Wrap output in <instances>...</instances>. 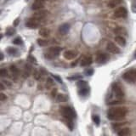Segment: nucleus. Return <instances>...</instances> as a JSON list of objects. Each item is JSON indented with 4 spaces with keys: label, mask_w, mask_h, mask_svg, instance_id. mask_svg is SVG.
<instances>
[{
    "label": "nucleus",
    "mask_w": 136,
    "mask_h": 136,
    "mask_svg": "<svg viewBox=\"0 0 136 136\" xmlns=\"http://www.w3.org/2000/svg\"><path fill=\"white\" fill-rule=\"evenodd\" d=\"M128 113V110L125 107H113L108 111L107 117L111 120L118 121L124 118Z\"/></svg>",
    "instance_id": "nucleus-1"
},
{
    "label": "nucleus",
    "mask_w": 136,
    "mask_h": 136,
    "mask_svg": "<svg viewBox=\"0 0 136 136\" xmlns=\"http://www.w3.org/2000/svg\"><path fill=\"white\" fill-rule=\"evenodd\" d=\"M61 113L65 117V119L73 120L76 117L75 111L70 106H62L61 107Z\"/></svg>",
    "instance_id": "nucleus-2"
},
{
    "label": "nucleus",
    "mask_w": 136,
    "mask_h": 136,
    "mask_svg": "<svg viewBox=\"0 0 136 136\" xmlns=\"http://www.w3.org/2000/svg\"><path fill=\"white\" fill-rule=\"evenodd\" d=\"M61 48L55 46V47H51L48 49V51L45 53L44 56L47 60H54L55 58H56L58 55H60L61 51Z\"/></svg>",
    "instance_id": "nucleus-3"
},
{
    "label": "nucleus",
    "mask_w": 136,
    "mask_h": 136,
    "mask_svg": "<svg viewBox=\"0 0 136 136\" xmlns=\"http://www.w3.org/2000/svg\"><path fill=\"white\" fill-rule=\"evenodd\" d=\"M123 79L128 83H135L136 82V69L130 70L123 74Z\"/></svg>",
    "instance_id": "nucleus-4"
},
{
    "label": "nucleus",
    "mask_w": 136,
    "mask_h": 136,
    "mask_svg": "<svg viewBox=\"0 0 136 136\" xmlns=\"http://www.w3.org/2000/svg\"><path fill=\"white\" fill-rule=\"evenodd\" d=\"M112 90H113V93H114V95H115V96L118 100H122L123 97H124V93H123L121 86H120L118 83H114L112 85Z\"/></svg>",
    "instance_id": "nucleus-5"
},
{
    "label": "nucleus",
    "mask_w": 136,
    "mask_h": 136,
    "mask_svg": "<svg viewBox=\"0 0 136 136\" xmlns=\"http://www.w3.org/2000/svg\"><path fill=\"white\" fill-rule=\"evenodd\" d=\"M114 16L116 18H124L127 16L128 15V11L125 8L123 7H120L118 9H117L114 11Z\"/></svg>",
    "instance_id": "nucleus-6"
},
{
    "label": "nucleus",
    "mask_w": 136,
    "mask_h": 136,
    "mask_svg": "<svg viewBox=\"0 0 136 136\" xmlns=\"http://www.w3.org/2000/svg\"><path fill=\"white\" fill-rule=\"evenodd\" d=\"M106 50L111 54H120L121 53V50H120L119 48L117 47L115 43H111V42H109V43H107Z\"/></svg>",
    "instance_id": "nucleus-7"
},
{
    "label": "nucleus",
    "mask_w": 136,
    "mask_h": 136,
    "mask_svg": "<svg viewBox=\"0 0 136 136\" xmlns=\"http://www.w3.org/2000/svg\"><path fill=\"white\" fill-rule=\"evenodd\" d=\"M47 15H48L47 11L41 10V9H40V10H37V12H35V13L32 15V18L37 20V21H39V20L44 19V18L47 16Z\"/></svg>",
    "instance_id": "nucleus-8"
},
{
    "label": "nucleus",
    "mask_w": 136,
    "mask_h": 136,
    "mask_svg": "<svg viewBox=\"0 0 136 136\" xmlns=\"http://www.w3.org/2000/svg\"><path fill=\"white\" fill-rule=\"evenodd\" d=\"M109 59H110V56H109L108 54L100 53V54H98L97 55L96 61L100 64H103V63H105L106 61H108V60Z\"/></svg>",
    "instance_id": "nucleus-9"
},
{
    "label": "nucleus",
    "mask_w": 136,
    "mask_h": 136,
    "mask_svg": "<svg viewBox=\"0 0 136 136\" xmlns=\"http://www.w3.org/2000/svg\"><path fill=\"white\" fill-rule=\"evenodd\" d=\"M92 61V57L90 55H83L81 59V61H80V66L81 67H88V66L91 65Z\"/></svg>",
    "instance_id": "nucleus-10"
},
{
    "label": "nucleus",
    "mask_w": 136,
    "mask_h": 136,
    "mask_svg": "<svg viewBox=\"0 0 136 136\" xmlns=\"http://www.w3.org/2000/svg\"><path fill=\"white\" fill-rule=\"evenodd\" d=\"M25 26L27 27H28V28H32V29H36L37 28V27H39V22L38 21H37V20L35 19H30L28 21L26 22Z\"/></svg>",
    "instance_id": "nucleus-11"
},
{
    "label": "nucleus",
    "mask_w": 136,
    "mask_h": 136,
    "mask_svg": "<svg viewBox=\"0 0 136 136\" xmlns=\"http://www.w3.org/2000/svg\"><path fill=\"white\" fill-rule=\"evenodd\" d=\"M77 52L75 50H67L63 53V56L66 60H73L77 57Z\"/></svg>",
    "instance_id": "nucleus-12"
},
{
    "label": "nucleus",
    "mask_w": 136,
    "mask_h": 136,
    "mask_svg": "<svg viewBox=\"0 0 136 136\" xmlns=\"http://www.w3.org/2000/svg\"><path fill=\"white\" fill-rule=\"evenodd\" d=\"M32 70H33L32 66L30 65V64H26V65L24 66V70H23V72H22L23 77H25V78L28 77L30 76V74H31V72H32Z\"/></svg>",
    "instance_id": "nucleus-13"
},
{
    "label": "nucleus",
    "mask_w": 136,
    "mask_h": 136,
    "mask_svg": "<svg viewBox=\"0 0 136 136\" xmlns=\"http://www.w3.org/2000/svg\"><path fill=\"white\" fill-rule=\"evenodd\" d=\"M70 28H71V26H70V24L68 23H65V24H62V25L61 26V27H59V32L61 34H62V35H65V34H67L68 32H69Z\"/></svg>",
    "instance_id": "nucleus-14"
},
{
    "label": "nucleus",
    "mask_w": 136,
    "mask_h": 136,
    "mask_svg": "<svg viewBox=\"0 0 136 136\" xmlns=\"http://www.w3.org/2000/svg\"><path fill=\"white\" fill-rule=\"evenodd\" d=\"M44 8V3L43 2H38V1H35L32 5V9L33 10H40V9H43Z\"/></svg>",
    "instance_id": "nucleus-15"
},
{
    "label": "nucleus",
    "mask_w": 136,
    "mask_h": 136,
    "mask_svg": "<svg viewBox=\"0 0 136 136\" xmlns=\"http://www.w3.org/2000/svg\"><path fill=\"white\" fill-rule=\"evenodd\" d=\"M131 134V130L129 128H123V129H120V130L117 132V135L118 136H128Z\"/></svg>",
    "instance_id": "nucleus-16"
},
{
    "label": "nucleus",
    "mask_w": 136,
    "mask_h": 136,
    "mask_svg": "<svg viewBox=\"0 0 136 136\" xmlns=\"http://www.w3.org/2000/svg\"><path fill=\"white\" fill-rule=\"evenodd\" d=\"M123 0H111L108 3V7L111 8V9H113V8H116L117 6H118L119 4H121L123 3Z\"/></svg>",
    "instance_id": "nucleus-17"
},
{
    "label": "nucleus",
    "mask_w": 136,
    "mask_h": 136,
    "mask_svg": "<svg viewBox=\"0 0 136 136\" xmlns=\"http://www.w3.org/2000/svg\"><path fill=\"white\" fill-rule=\"evenodd\" d=\"M39 35L41 36V37H47L49 36V34H50V30L49 28H46V27H43V28H41L39 31Z\"/></svg>",
    "instance_id": "nucleus-18"
},
{
    "label": "nucleus",
    "mask_w": 136,
    "mask_h": 136,
    "mask_svg": "<svg viewBox=\"0 0 136 136\" xmlns=\"http://www.w3.org/2000/svg\"><path fill=\"white\" fill-rule=\"evenodd\" d=\"M115 41H116V43H117V44H119L120 46L124 47L126 45V40L124 37H122V36H117V37H115Z\"/></svg>",
    "instance_id": "nucleus-19"
},
{
    "label": "nucleus",
    "mask_w": 136,
    "mask_h": 136,
    "mask_svg": "<svg viewBox=\"0 0 136 136\" xmlns=\"http://www.w3.org/2000/svg\"><path fill=\"white\" fill-rule=\"evenodd\" d=\"M114 31H115V33L117 34L118 36L123 37V35H127V32H126V30L124 28H123V27H117V28H116Z\"/></svg>",
    "instance_id": "nucleus-20"
},
{
    "label": "nucleus",
    "mask_w": 136,
    "mask_h": 136,
    "mask_svg": "<svg viewBox=\"0 0 136 136\" xmlns=\"http://www.w3.org/2000/svg\"><path fill=\"white\" fill-rule=\"evenodd\" d=\"M67 96L65 95H63V94H59V95H57L56 97V100L58 102H66L67 101Z\"/></svg>",
    "instance_id": "nucleus-21"
},
{
    "label": "nucleus",
    "mask_w": 136,
    "mask_h": 136,
    "mask_svg": "<svg viewBox=\"0 0 136 136\" xmlns=\"http://www.w3.org/2000/svg\"><path fill=\"white\" fill-rule=\"evenodd\" d=\"M7 52L10 55H14V56H15V55H18V49H15V48H13V47L8 48V49H7Z\"/></svg>",
    "instance_id": "nucleus-22"
},
{
    "label": "nucleus",
    "mask_w": 136,
    "mask_h": 136,
    "mask_svg": "<svg viewBox=\"0 0 136 136\" xmlns=\"http://www.w3.org/2000/svg\"><path fill=\"white\" fill-rule=\"evenodd\" d=\"M10 71L12 74H13L15 77H16V76L19 75V69L17 68V67L15 65H11L10 66Z\"/></svg>",
    "instance_id": "nucleus-23"
},
{
    "label": "nucleus",
    "mask_w": 136,
    "mask_h": 136,
    "mask_svg": "<svg viewBox=\"0 0 136 136\" xmlns=\"http://www.w3.org/2000/svg\"><path fill=\"white\" fill-rule=\"evenodd\" d=\"M42 72L41 71H39L38 70H34V72H33V77L35 79L37 80H40L42 78Z\"/></svg>",
    "instance_id": "nucleus-24"
},
{
    "label": "nucleus",
    "mask_w": 136,
    "mask_h": 136,
    "mask_svg": "<svg viewBox=\"0 0 136 136\" xmlns=\"http://www.w3.org/2000/svg\"><path fill=\"white\" fill-rule=\"evenodd\" d=\"M89 89L88 87H85V88H82V89H79V94L81 95H83V96H85V95H87L88 94H89Z\"/></svg>",
    "instance_id": "nucleus-25"
},
{
    "label": "nucleus",
    "mask_w": 136,
    "mask_h": 136,
    "mask_svg": "<svg viewBox=\"0 0 136 136\" xmlns=\"http://www.w3.org/2000/svg\"><path fill=\"white\" fill-rule=\"evenodd\" d=\"M37 44H38L40 47H45L49 44V42L47 40H44V39H37Z\"/></svg>",
    "instance_id": "nucleus-26"
},
{
    "label": "nucleus",
    "mask_w": 136,
    "mask_h": 136,
    "mask_svg": "<svg viewBox=\"0 0 136 136\" xmlns=\"http://www.w3.org/2000/svg\"><path fill=\"white\" fill-rule=\"evenodd\" d=\"M92 120H93V122H94V123H95L96 125H99V124H100V122H101V120H100L99 116H97V115H93V116H92Z\"/></svg>",
    "instance_id": "nucleus-27"
},
{
    "label": "nucleus",
    "mask_w": 136,
    "mask_h": 136,
    "mask_svg": "<svg viewBox=\"0 0 136 136\" xmlns=\"http://www.w3.org/2000/svg\"><path fill=\"white\" fill-rule=\"evenodd\" d=\"M13 43L15 45H21V44H23V41L21 40V37H16L15 39L13 40Z\"/></svg>",
    "instance_id": "nucleus-28"
},
{
    "label": "nucleus",
    "mask_w": 136,
    "mask_h": 136,
    "mask_svg": "<svg viewBox=\"0 0 136 136\" xmlns=\"http://www.w3.org/2000/svg\"><path fill=\"white\" fill-rule=\"evenodd\" d=\"M77 86H78L79 89H82V88L88 87V84H87V83H86L85 81H83V80H81V81H79L78 83H77Z\"/></svg>",
    "instance_id": "nucleus-29"
},
{
    "label": "nucleus",
    "mask_w": 136,
    "mask_h": 136,
    "mask_svg": "<svg viewBox=\"0 0 136 136\" xmlns=\"http://www.w3.org/2000/svg\"><path fill=\"white\" fill-rule=\"evenodd\" d=\"M66 121V123L67 124L68 127L71 129V130H72L73 129V127H74V125H73V123H72V120H70V119H66L65 120Z\"/></svg>",
    "instance_id": "nucleus-30"
},
{
    "label": "nucleus",
    "mask_w": 136,
    "mask_h": 136,
    "mask_svg": "<svg viewBox=\"0 0 136 136\" xmlns=\"http://www.w3.org/2000/svg\"><path fill=\"white\" fill-rule=\"evenodd\" d=\"M15 30L14 28H12V27L8 28L7 31H6V34H7V36H12L15 34Z\"/></svg>",
    "instance_id": "nucleus-31"
},
{
    "label": "nucleus",
    "mask_w": 136,
    "mask_h": 136,
    "mask_svg": "<svg viewBox=\"0 0 136 136\" xmlns=\"http://www.w3.org/2000/svg\"><path fill=\"white\" fill-rule=\"evenodd\" d=\"M0 76H1L2 77H7V76H8V71H7V69H5V68H3V69L0 70Z\"/></svg>",
    "instance_id": "nucleus-32"
},
{
    "label": "nucleus",
    "mask_w": 136,
    "mask_h": 136,
    "mask_svg": "<svg viewBox=\"0 0 136 136\" xmlns=\"http://www.w3.org/2000/svg\"><path fill=\"white\" fill-rule=\"evenodd\" d=\"M94 73V70L92 69V68H89V69H87L85 70V74L87 76H92Z\"/></svg>",
    "instance_id": "nucleus-33"
},
{
    "label": "nucleus",
    "mask_w": 136,
    "mask_h": 136,
    "mask_svg": "<svg viewBox=\"0 0 136 136\" xmlns=\"http://www.w3.org/2000/svg\"><path fill=\"white\" fill-rule=\"evenodd\" d=\"M54 85V83H53V80L51 78H48L47 80V88L48 89H49V88L51 87V86Z\"/></svg>",
    "instance_id": "nucleus-34"
},
{
    "label": "nucleus",
    "mask_w": 136,
    "mask_h": 136,
    "mask_svg": "<svg viewBox=\"0 0 136 136\" xmlns=\"http://www.w3.org/2000/svg\"><path fill=\"white\" fill-rule=\"evenodd\" d=\"M27 60L30 61V62H32V63H34V62H37V60H36V58L33 56V55H29L28 58H27Z\"/></svg>",
    "instance_id": "nucleus-35"
},
{
    "label": "nucleus",
    "mask_w": 136,
    "mask_h": 136,
    "mask_svg": "<svg viewBox=\"0 0 136 136\" xmlns=\"http://www.w3.org/2000/svg\"><path fill=\"white\" fill-rule=\"evenodd\" d=\"M5 100H7V95H5L3 93H1L0 94V101H4Z\"/></svg>",
    "instance_id": "nucleus-36"
},
{
    "label": "nucleus",
    "mask_w": 136,
    "mask_h": 136,
    "mask_svg": "<svg viewBox=\"0 0 136 136\" xmlns=\"http://www.w3.org/2000/svg\"><path fill=\"white\" fill-rule=\"evenodd\" d=\"M122 102L121 101H111V102H110L109 103V105H118V104H121Z\"/></svg>",
    "instance_id": "nucleus-37"
},
{
    "label": "nucleus",
    "mask_w": 136,
    "mask_h": 136,
    "mask_svg": "<svg viewBox=\"0 0 136 136\" xmlns=\"http://www.w3.org/2000/svg\"><path fill=\"white\" fill-rule=\"evenodd\" d=\"M81 78H82V76H80V75L74 76V77H69V79H71V80H77V79H81Z\"/></svg>",
    "instance_id": "nucleus-38"
},
{
    "label": "nucleus",
    "mask_w": 136,
    "mask_h": 136,
    "mask_svg": "<svg viewBox=\"0 0 136 136\" xmlns=\"http://www.w3.org/2000/svg\"><path fill=\"white\" fill-rule=\"evenodd\" d=\"M52 77H54L56 81H58L59 83H62V81H61V77H58V76H56V75H52Z\"/></svg>",
    "instance_id": "nucleus-39"
},
{
    "label": "nucleus",
    "mask_w": 136,
    "mask_h": 136,
    "mask_svg": "<svg viewBox=\"0 0 136 136\" xmlns=\"http://www.w3.org/2000/svg\"><path fill=\"white\" fill-rule=\"evenodd\" d=\"M56 92H57V89H53L52 90V93H51V95H52V96H55V95H56Z\"/></svg>",
    "instance_id": "nucleus-40"
},
{
    "label": "nucleus",
    "mask_w": 136,
    "mask_h": 136,
    "mask_svg": "<svg viewBox=\"0 0 136 136\" xmlns=\"http://www.w3.org/2000/svg\"><path fill=\"white\" fill-rule=\"evenodd\" d=\"M19 21H20V20L17 18V19L15 20V21H14V26H15V27H17V26H18V24H19Z\"/></svg>",
    "instance_id": "nucleus-41"
},
{
    "label": "nucleus",
    "mask_w": 136,
    "mask_h": 136,
    "mask_svg": "<svg viewBox=\"0 0 136 136\" xmlns=\"http://www.w3.org/2000/svg\"><path fill=\"white\" fill-rule=\"evenodd\" d=\"M0 89H1L2 91L4 89V85H3V83H0Z\"/></svg>",
    "instance_id": "nucleus-42"
},
{
    "label": "nucleus",
    "mask_w": 136,
    "mask_h": 136,
    "mask_svg": "<svg viewBox=\"0 0 136 136\" xmlns=\"http://www.w3.org/2000/svg\"><path fill=\"white\" fill-rule=\"evenodd\" d=\"M3 83H4L6 85H9V87H10V86H11V83H9V82H8V81H4V80H3Z\"/></svg>",
    "instance_id": "nucleus-43"
},
{
    "label": "nucleus",
    "mask_w": 136,
    "mask_h": 136,
    "mask_svg": "<svg viewBox=\"0 0 136 136\" xmlns=\"http://www.w3.org/2000/svg\"><path fill=\"white\" fill-rule=\"evenodd\" d=\"M77 60L75 61V62H72V63H71V67H75V66L77 65Z\"/></svg>",
    "instance_id": "nucleus-44"
},
{
    "label": "nucleus",
    "mask_w": 136,
    "mask_h": 136,
    "mask_svg": "<svg viewBox=\"0 0 136 136\" xmlns=\"http://www.w3.org/2000/svg\"><path fill=\"white\" fill-rule=\"evenodd\" d=\"M0 60H1V61H3V53H1V59Z\"/></svg>",
    "instance_id": "nucleus-45"
},
{
    "label": "nucleus",
    "mask_w": 136,
    "mask_h": 136,
    "mask_svg": "<svg viewBox=\"0 0 136 136\" xmlns=\"http://www.w3.org/2000/svg\"><path fill=\"white\" fill-rule=\"evenodd\" d=\"M35 1H38V2H43V3H44L45 0H35Z\"/></svg>",
    "instance_id": "nucleus-46"
},
{
    "label": "nucleus",
    "mask_w": 136,
    "mask_h": 136,
    "mask_svg": "<svg viewBox=\"0 0 136 136\" xmlns=\"http://www.w3.org/2000/svg\"><path fill=\"white\" fill-rule=\"evenodd\" d=\"M135 57L136 58V50H135Z\"/></svg>",
    "instance_id": "nucleus-47"
}]
</instances>
